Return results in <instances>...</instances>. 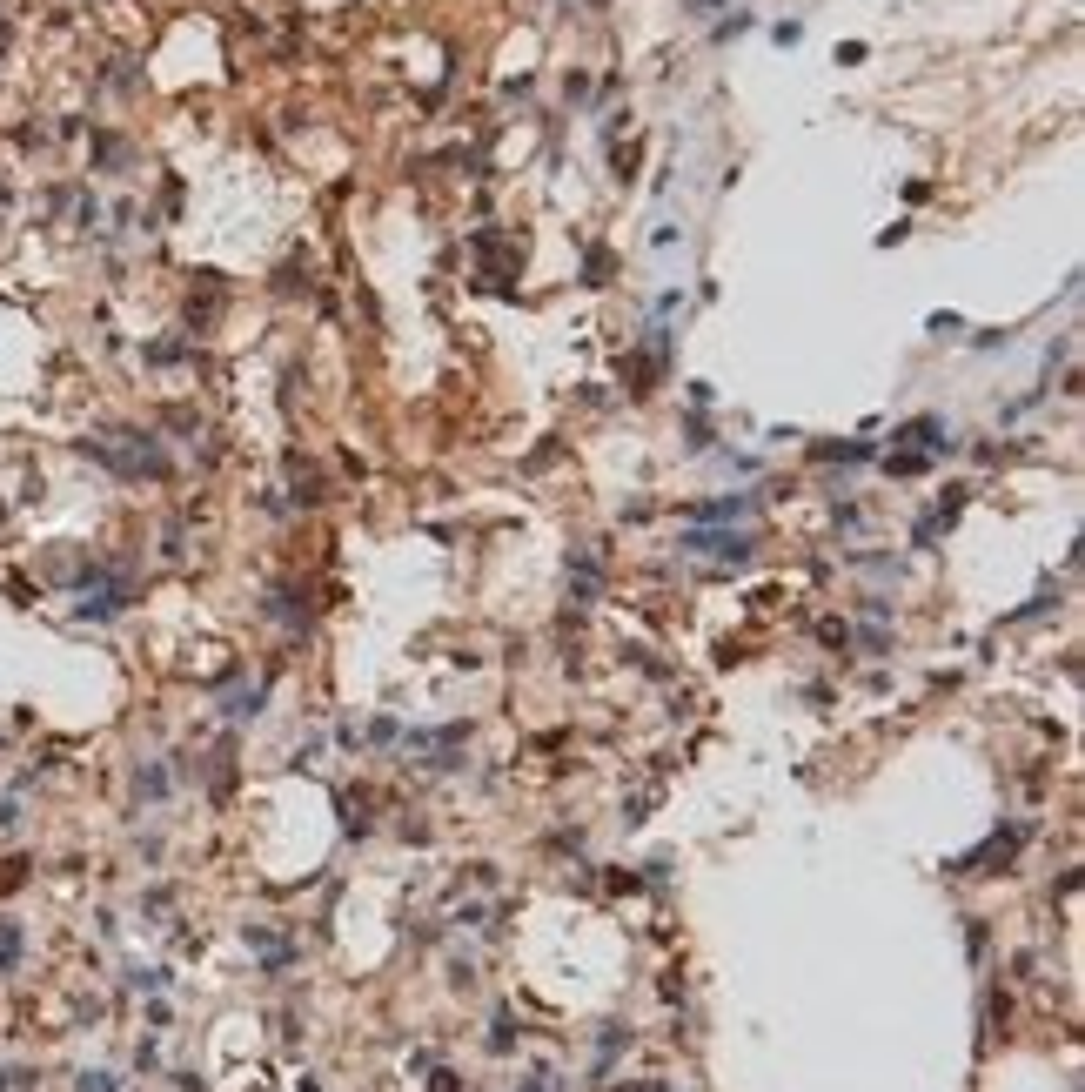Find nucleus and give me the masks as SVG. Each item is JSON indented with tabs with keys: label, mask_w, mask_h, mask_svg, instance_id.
I'll return each instance as SVG.
<instances>
[{
	"label": "nucleus",
	"mask_w": 1085,
	"mask_h": 1092,
	"mask_svg": "<svg viewBox=\"0 0 1085 1092\" xmlns=\"http://www.w3.org/2000/svg\"><path fill=\"white\" fill-rule=\"evenodd\" d=\"M684 550H704V557H731V563H744L757 543H751V536H710V530H690V536H684Z\"/></svg>",
	"instance_id": "f257e3e1"
},
{
	"label": "nucleus",
	"mask_w": 1085,
	"mask_h": 1092,
	"mask_svg": "<svg viewBox=\"0 0 1085 1092\" xmlns=\"http://www.w3.org/2000/svg\"><path fill=\"white\" fill-rule=\"evenodd\" d=\"M14 965H21V925H14V918H0V979H7Z\"/></svg>",
	"instance_id": "f03ea898"
},
{
	"label": "nucleus",
	"mask_w": 1085,
	"mask_h": 1092,
	"mask_svg": "<svg viewBox=\"0 0 1085 1092\" xmlns=\"http://www.w3.org/2000/svg\"><path fill=\"white\" fill-rule=\"evenodd\" d=\"M81 1092H121V1079L114 1072H81Z\"/></svg>",
	"instance_id": "7ed1b4c3"
},
{
	"label": "nucleus",
	"mask_w": 1085,
	"mask_h": 1092,
	"mask_svg": "<svg viewBox=\"0 0 1085 1092\" xmlns=\"http://www.w3.org/2000/svg\"><path fill=\"white\" fill-rule=\"evenodd\" d=\"M134 791H141V798H161V791H168V778H161V771H141V778H134Z\"/></svg>",
	"instance_id": "20e7f679"
},
{
	"label": "nucleus",
	"mask_w": 1085,
	"mask_h": 1092,
	"mask_svg": "<svg viewBox=\"0 0 1085 1092\" xmlns=\"http://www.w3.org/2000/svg\"><path fill=\"white\" fill-rule=\"evenodd\" d=\"M523 1092H556V1072H536V1079H530Z\"/></svg>",
	"instance_id": "39448f33"
}]
</instances>
